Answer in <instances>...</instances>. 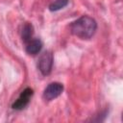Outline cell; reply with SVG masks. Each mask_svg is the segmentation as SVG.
Here are the masks:
<instances>
[{"label":"cell","mask_w":123,"mask_h":123,"mask_svg":"<svg viewBox=\"0 0 123 123\" xmlns=\"http://www.w3.org/2000/svg\"><path fill=\"white\" fill-rule=\"evenodd\" d=\"M69 29L73 36L81 39H89L97 30V23L91 16L82 15L70 24Z\"/></svg>","instance_id":"cell-1"},{"label":"cell","mask_w":123,"mask_h":123,"mask_svg":"<svg viewBox=\"0 0 123 123\" xmlns=\"http://www.w3.org/2000/svg\"><path fill=\"white\" fill-rule=\"evenodd\" d=\"M54 63V55L51 51H45L38 59L37 68L43 76H47L51 73Z\"/></svg>","instance_id":"cell-2"},{"label":"cell","mask_w":123,"mask_h":123,"mask_svg":"<svg viewBox=\"0 0 123 123\" xmlns=\"http://www.w3.org/2000/svg\"><path fill=\"white\" fill-rule=\"evenodd\" d=\"M62 91H63V85L59 82H53V83H50L43 90L42 98L45 101L50 102L58 98L62 93Z\"/></svg>","instance_id":"cell-3"},{"label":"cell","mask_w":123,"mask_h":123,"mask_svg":"<svg viewBox=\"0 0 123 123\" xmlns=\"http://www.w3.org/2000/svg\"><path fill=\"white\" fill-rule=\"evenodd\" d=\"M34 95V90L31 87H26L21 91L18 98L12 103V108L15 111H22L24 110L30 103L32 97Z\"/></svg>","instance_id":"cell-4"},{"label":"cell","mask_w":123,"mask_h":123,"mask_svg":"<svg viewBox=\"0 0 123 123\" xmlns=\"http://www.w3.org/2000/svg\"><path fill=\"white\" fill-rule=\"evenodd\" d=\"M42 46H43L42 41L39 38H32L30 41H28L26 43L25 50H26V53L28 55L35 56L41 51Z\"/></svg>","instance_id":"cell-5"},{"label":"cell","mask_w":123,"mask_h":123,"mask_svg":"<svg viewBox=\"0 0 123 123\" xmlns=\"http://www.w3.org/2000/svg\"><path fill=\"white\" fill-rule=\"evenodd\" d=\"M33 36H34V27L32 23L25 22L21 29V38L23 42L27 43L28 41H30L33 38Z\"/></svg>","instance_id":"cell-6"},{"label":"cell","mask_w":123,"mask_h":123,"mask_svg":"<svg viewBox=\"0 0 123 123\" xmlns=\"http://www.w3.org/2000/svg\"><path fill=\"white\" fill-rule=\"evenodd\" d=\"M69 0H55L49 5V10L51 12H57L62 9H63L65 6H67Z\"/></svg>","instance_id":"cell-7"}]
</instances>
